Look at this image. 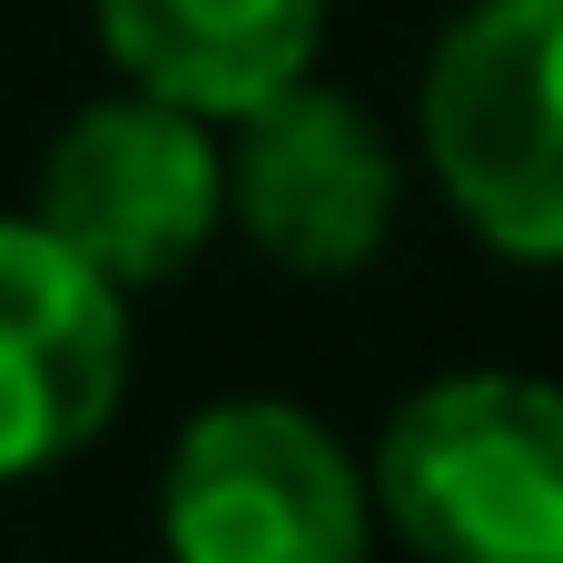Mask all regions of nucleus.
<instances>
[{
    "label": "nucleus",
    "instance_id": "nucleus-1",
    "mask_svg": "<svg viewBox=\"0 0 563 563\" xmlns=\"http://www.w3.org/2000/svg\"><path fill=\"white\" fill-rule=\"evenodd\" d=\"M366 495L426 563H563V386L515 366L416 386Z\"/></svg>",
    "mask_w": 563,
    "mask_h": 563
},
{
    "label": "nucleus",
    "instance_id": "nucleus-2",
    "mask_svg": "<svg viewBox=\"0 0 563 563\" xmlns=\"http://www.w3.org/2000/svg\"><path fill=\"white\" fill-rule=\"evenodd\" d=\"M416 129L485 247L563 267V0H475L426 59Z\"/></svg>",
    "mask_w": 563,
    "mask_h": 563
},
{
    "label": "nucleus",
    "instance_id": "nucleus-3",
    "mask_svg": "<svg viewBox=\"0 0 563 563\" xmlns=\"http://www.w3.org/2000/svg\"><path fill=\"white\" fill-rule=\"evenodd\" d=\"M158 534L168 563H366L376 495L307 406L228 396L168 445Z\"/></svg>",
    "mask_w": 563,
    "mask_h": 563
},
{
    "label": "nucleus",
    "instance_id": "nucleus-4",
    "mask_svg": "<svg viewBox=\"0 0 563 563\" xmlns=\"http://www.w3.org/2000/svg\"><path fill=\"white\" fill-rule=\"evenodd\" d=\"M218 208H228V158H218L208 119L178 99H148V89L79 109L40 168V228L59 247H79L109 287L178 277L208 247Z\"/></svg>",
    "mask_w": 563,
    "mask_h": 563
},
{
    "label": "nucleus",
    "instance_id": "nucleus-5",
    "mask_svg": "<svg viewBox=\"0 0 563 563\" xmlns=\"http://www.w3.org/2000/svg\"><path fill=\"white\" fill-rule=\"evenodd\" d=\"M129 386L119 287L40 218H0V475L79 455Z\"/></svg>",
    "mask_w": 563,
    "mask_h": 563
},
{
    "label": "nucleus",
    "instance_id": "nucleus-6",
    "mask_svg": "<svg viewBox=\"0 0 563 563\" xmlns=\"http://www.w3.org/2000/svg\"><path fill=\"white\" fill-rule=\"evenodd\" d=\"M396 148L386 129L317 79H287L277 99L238 109V158H228V208L238 228L297 267V277H356L386 228H396Z\"/></svg>",
    "mask_w": 563,
    "mask_h": 563
},
{
    "label": "nucleus",
    "instance_id": "nucleus-7",
    "mask_svg": "<svg viewBox=\"0 0 563 563\" xmlns=\"http://www.w3.org/2000/svg\"><path fill=\"white\" fill-rule=\"evenodd\" d=\"M317 30L327 0H99L109 59L148 99H178L198 119H238L287 79H307Z\"/></svg>",
    "mask_w": 563,
    "mask_h": 563
}]
</instances>
